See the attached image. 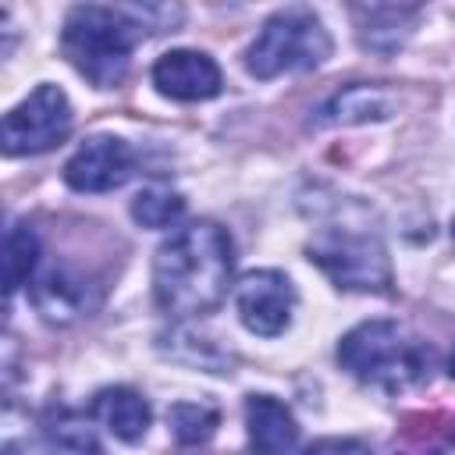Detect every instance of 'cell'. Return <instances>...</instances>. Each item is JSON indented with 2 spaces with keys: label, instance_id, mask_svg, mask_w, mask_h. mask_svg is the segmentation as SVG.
<instances>
[{
  "label": "cell",
  "instance_id": "cell-10",
  "mask_svg": "<svg viewBox=\"0 0 455 455\" xmlns=\"http://www.w3.org/2000/svg\"><path fill=\"white\" fill-rule=\"evenodd\" d=\"M245 430H249V448L256 455H291L299 444V423L291 409L274 395L245 398Z\"/></svg>",
  "mask_w": 455,
  "mask_h": 455
},
{
  "label": "cell",
  "instance_id": "cell-14",
  "mask_svg": "<svg viewBox=\"0 0 455 455\" xmlns=\"http://www.w3.org/2000/svg\"><path fill=\"white\" fill-rule=\"evenodd\" d=\"M32 302H36V309H39L46 320H53V323H68V320H75L78 313L89 309L85 284H82L78 277L57 270V267L46 270V274L36 281V288H32Z\"/></svg>",
  "mask_w": 455,
  "mask_h": 455
},
{
  "label": "cell",
  "instance_id": "cell-11",
  "mask_svg": "<svg viewBox=\"0 0 455 455\" xmlns=\"http://www.w3.org/2000/svg\"><path fill=\"white\" fill-rule=\"evenodd\" d=\"M92 416L124 444H139L149 430V402L132 387H103L92 398Z\"/></svg>",
  "mask_w": 455,
  "mask_h": 455
},
{
  "label": "cell",
  "instance_id": "cell-16",
  "mask_svg": "<svg viewBox=\"0 0 455 455\" xmlns=\"http://www.w3.org/2000/svg\"><path fill=\"white\" fill-rule=\"evenodd\" d=\"M185 213V199L167 185H149L132 199V217L142 228H167Z\"/></svg>",
  "mask_w": 455,
  "mask_h": 455
},
{
  "label": "cell",
  "instance_id": "cell-12",
  "mask_svg": "<svg viewBox=\"0 0 455 455\" xmlns=\"http://www.w3.org/2000/svg\"><path fill=\"white\" fill-rule=\"evenodd\" d=\"M352 14H355L363 50L395 53L409 39L412 21H416L419 11L416 7H398V4H363V7H352Z\"/></svg>",
  "mask_w": 455,
  "mask_h": 455
},
{
  "label": "cell",
  "instance_id": "cell-1",
  "mask_svg": "<svg viewBox=\"0 0 455 455\" xmlns=\"http://www.w3.org/2000/svg\"><path fill=\"white\" fill-rule=\"evenodd\" d=\"M235 249L220 224L196 220L178 228L153 256V295L171 316L213 313L231 284Z\"/></svg>",
  "mask_w": 455,
  "mask_h": 455
},
{
  "label": "cell",
  "instance_id": "cell-18",
  "mask_svg": "<svg viewBox=\"0 0 455 455\" xmlns=\"http://www.w3.org/2000/svg\"><path fill=\"white\" fill-rule=\"evenodd\" d=\"M302 455H370V448L355 437H323V441L309 444Z\"/></svg>",
  "mask_w": 455,
  "mask_h": 455
},
{
  "label": "cell",
  "instance_id": "cell-3",
  "mask_svg": "<svg viewBox=\"0 0 455 455\" xmlns=\"http://www.w3.org/2000/svg\"><path fill=\"white\" fill-rule=\"evenodd\" d=\"M338 363L359 384L395 395L430 380L434 348L395 320H366L338 341Z\"/></svg>",
  "mask_w": 455,
  "mask_h": 455
},
{
  "label": "cell",
  "instance_id": "cell-9",
  "mask_svg": "<svg viewBox=\"0 0 455 455\" xmlns=\"http://www.w3.org/2000/svg\"><path fill=\"white\" fill-rule=\"evenodd\" d=\"M153 85L160 96L181 100V103H199L213 100L224 85L220 68L213 57L199 50H171L153 64Z\"/></svg>",
  "mask_w": 455,
  "mask_h": 455
},
{
  "label": "cell",
  "instance_id": "cell-20",
  "mask_svg": "<svg viewBox=\"0 0 455 455\" xmlns=\"http://www.w3.org/2000/svg\"><path fill=\"white\" fill-rule=\"evenodd\" d=\"M448 370H451V377H455V352H451V363H448Z\"/></svg>",
  "mask_w": 455,
  "mask_h": 455
},
{
  "label": "cell",
  "instance_id": "cell-15",
  "mask_svg": "<svg viewBox=\"0 0 455 455\" xmlns=\"http://www.w3.org/2000/svg\"><path fill=\"white\" fill-rule=\"evenodd\" d=\"M36 259H39V238L28 224H14L7 231V242H4V274H7V295H14L28 274L36 270Z\"/></svg>",
  "mask_w": 455,
  "mask_h": 455
},
{
  "label": "cell",
  "instance_id": "cell-5",
  "mask_svg": "<svg viewBox=\"0 0 455 455\" xmlns=\"http://www.w3.org/2000/svg\"><path fill=\"white\" fill-rule=\"evenodd\" d=\"M306 252H309V263H316L338 288L391 295V284H395L391 259H387L384 242L373 231L331 224L313 235Z\"/></svg>",
  "mask_w": 455,
  "mask_h": 455
},
{
  "label": "cell",
  "instance_id": "cell-21",
  "mask_svg": "<svg viewBox=\"0 0 455 455\" xmlns=\"http://www.w3.org/2000/svg\"><path fill=\"white\" fill-rule=\"evenodd\" d=\"M451 242H455V220H451Z\"/></svg>",
  "mask_w": 455,
  "mask_h": 455
},
{
  "label": "cell",
  "instance_id": "cell-6",
  "mask_svg": "<svg viewBox=\"0 0 455 455\" xmlns=\"http://www.w3.org/2000/svg\"><path fill=\"white\" fill-rule=\"evenodd\" d=\"M71 103L64 89L43 82L36 85L14 110L4 114L0 142L7 156H36L53 146H60L71 132Z\"/></svg>",
  "mask_w": 455,
  "mask_h": 455
},
{
  "label": "cell",
  "instance_id": "cell-13",
  "mask_svg": "<svg viewBox=\"0 0 455 455\" xmlns=\"http://www.w3.org/2000/svg\"><path fill=\"white\" fill-rule=\"evenodd\" d=\"M395 110V96L380 85H348L334 92L313 117L316 128L327 124H363V121H384Z\"/></svg>",
  "mask_w": 455,
  "mask_h": 455
},
{
  "label": "cell",
  "instance_id": "cell-2",
  "mask_svg": "<svg viewBox=\"0 0 455 455\" xmlns=\"http://www.w3.org/2000/svg\"><path fill=\"white\" fill-rule=\"evenodd\" d=\"M146 18L153 7H103L78 4L64 18L60 50L78 75H85L96 89H114L128 75L132 50L146 36Z\"/></svg>",
  "mask_w": 455,
  "mask_h": 455
},
{
  "label": "cell",
  "instance_id": "cell-19",
  "mask_svg": "<svg viewBox=\"0 0 455 455\" xmlns=\"http://www.w3.org/2000/svg\"><path fill=\"white\" fill-rule=\"evenodd\" d=\"M82 455H103V448H92V451H82Z\"/></svg>",
  "mask_w": 455,
  "mask_h": 455
},
{
  "label": "cell",
  "instance_id": "cell-4",
  "mask_svg": "<svg viewBox=\"0 0 455 455\" xmlns=\"http://www.w3.org/2000/svg\"><path fill=\"white\" fill-rule=\"evenodd\" d=\"M331 57V36L313 7L291 4L274 11L245 50V71L252 78H277L291 71H313Z\"/></svg>",
  "mask_w": 455,
  "mask_h": 455
},
{
  "label": "cell",
  "instance_id": "cell-17",
  "mask_svg": "<svg viewBox=\"0 0 455 455\" xmlns=\"http://www.w3.org/2000/svg\"><path fill=\"white\" fill-rule=\"evenodd\" d=\"M167 423H171V434L178 437V444H206V441L213 437L220 416H217V409H210V405L178 402V405H171Z\"/></svg>",
  "mask_w": 455,
  "mask_h": 455
},
{
  "label": "cell",
  "instance_id": "cell-7",
  "mask_svg": "<svg viewBox=\"0 0 455 455\" xmlns=\"http://www.w3.org/2000/svg\"><path fill=\"white\" fill-rule=\"evenodd\" d=\"M135 171V149L117 135L85 139L64 164V181L75 192H110L121 188Z\"/></svg>",
  "mask_w": 455,
  "mask_h": 455
},
{
  "label": "cell",
  "instance_id": "cell-8",
  "mask_svg": "<svg viewBox=\"0 0 455 455\" xmlns=\"http://www.w3.org/2000/svg\"><path fill=\"white\" fill-rule=\"evenodd\" d=\"M238 316L252 334L274 338L291 323L295 288L281 270H252L238 284Z\"/></svg>",
  "mask_w": 455,
  "mask_h": 455
}]
</instances>
